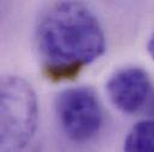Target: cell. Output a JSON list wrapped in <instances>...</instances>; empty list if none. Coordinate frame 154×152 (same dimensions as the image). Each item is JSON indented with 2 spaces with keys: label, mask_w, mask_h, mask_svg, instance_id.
<instances>
[{
  "label": "cell",
  "mask_w": 154,
  "mask_h": 152,
  "mask_svg": "<svg viewBox=\"0 0 154 152\" xmlns=\"http://www.w3.org/2000/svg\"><path fill=\"white\" fill-rule=\"evenodd\" d=\"M123 152H154V119L137 121L128 132Z\"/></svg>",
  "instance_id": "obj_5"
},
{
  "label": "cell",
  "mask_w": 154,
  "mask_h": 152,
  "mask_svg": "<svg viewBox=\"0 0 154 152\" xmlns=\"http://www.w3.org/2000/svg\"><path fill=\"white\" fill-rule=\"evenodd\" d=\"M38 102L31 84L14 75L0 74V152H20L34 138Z\"/></svg>",
  "instance_id": "obj_2"
},
{
  "label": "cell",
  "mask_w": 154,
  "mask_h": 152,
  "mask_svg": "<svg viewBox=\"0 0 154 152\" xmlns=\"http://www.w3.org/2000/svg\"><path fill=\"white\" fill-rule=\"evenodd\" d=\"M153 92L148 73L140 67L117 70L106 82V93L116 108L125 114L143 110Z\"/></svg>",
  "instance_id": "obj_4"
},
{
  "label": "cell",
  "mask_w": 154,
  "mask_h": 152,
  "mask_svg": "<svg viewBox=\"0 0 154 152\" xmlns=\"http://www.w3.org/2000/svg\"><path fill=\"white\" fill-rule=\"evenodd\" d=\"M36 42L43 72L49 80L56 82L77 77L106 49L98 18L79 1L49 5L37 20Z\"/></svg>",
  "instance_id": "obj_1"
},
{
  "label": "cell",
  "mask_w": 154,
  "mask_h": 152,
  "mask_svg": "<svg viewBox=\"0 0 154 152\" xmlns=\"http://www.w3.org/2000/svg\"><path fill=\"white\" fill-rule=\"evenodd\" d=\"M143 110H145V112L148 114V115L154 116V92H152V94H151L149 99L147 100Z\"/></svg>",
  "instance_id": "obj_6"
},
{
  "label": "cell",
  "mask_w": 154,
  "mask_h": 152,
  "mask_svg": "<svg viewBox=\"0 0 154 152\" xmlns=\"http://www.w3.org/2000/svg\"><path fill=\"white\" fill-rule=\"evenodd\" d=\"M55 112L63 133L75 143L91 140L103 126L102 104L91 87L62 90L56 96Z\"/></svg>",
  "instance_id": "obj_3"
},
{
  "label": "cell",
  "mask_w": 154,
  "mask_h": 152,
  "mask_svg": "<svg viewBox=\"0 0 154 152\" xmlns=\"http://www.w3.org/2000/svg\"><path fill=\"white\" fill-rule=\"evenodd\" d=\"M147 51H148L151 58L153 60V62H154V34L151 36L148 43H147Z\"/></svg>",
  "instance_id": "obj_7"
}]
</instances>
